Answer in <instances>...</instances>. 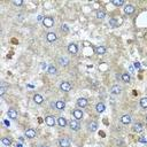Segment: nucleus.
Returning a JSON list of instances; mask_svg holds the SVG:
<instances>
[{
    "mask_svg": "<svg viewBox=\"0 0 147 147\" xmlns=\"http://www.w3.org/2000/svg\"><path fill=\"white\" fill-rule=\"evenodd\" d=\"M68 124H69V128H70L73 131H78L80 129V124L77 120H70Z\"/></svg>",
    "mask_w": 147,
    "mask_h": 147,
    "instance_id": "f257e3e1",
    "label": "nucleus"
},
{
    "mask_svg": "<svg viewBox=\"0 0 147 147\" xmlns=\"http://www.w3.org/2000/svg\"><path fill=\"white\" fill-rule=\"evenodd\" d=\"M43 25H44L45 28H52L54 25V20L53 17H44V20H43Z\"/></svg>",
    "mask_w": 147,
    "mask_h": 147,
    "instance_id": "f03ea898",
    "label": "nucleus"
},
{
    "mask_svg": "<svg viewBox=\"0 0 147 147\" xmlns=\"http://www.w3.org/2000/svg\"><path fill=\"white\" fill-rule=\"evenodd\" d=\"M134 11H136V8H134L133 5L126 4V5L124 6V13L126 14V15H132Z\"/></svg>",
    "mask_w": 147,
    "mask_h": 147,
    "instance_id": "7ed1b4c3",
    "label": "nucleus"
},
{
    "mask_svg": "<svg viewBox=\"0 0 147 147\" xmlns=\"http://www.w3.org/2000/svg\"><path fill=\"white\" fill-rule=\"evenodd\" d=\"M71 89H73V85L69 82H62L61 84H60V90L63 92H69Z\"/></svg>",
    "mask_w": 147,
    "mask_h": 147,
    "instance_id": "20e7f679",
    "label": "nucleus"
},
{
    "mask_svg": "<svg viewBox=\"0 0 147 147\" xmlns=\"http://www.w3.org/2000/svg\"><path fill=\"white\" fill-rule=\"evenodd\" d=\"M122 91H123V89L120 85H113L110 87V93L114 94V96H119V94L122 93Z\"/></svg>",
    "mask_w": 147,
    "mask_h": 147,
    "instance_id": "39448f33",
    "label": "nucleus"
},
{
    "mask_svg": "<svg viewBox=\"0 0 147 147\" xmlns=\"http://www.w3.org/2000/svg\"><path fill=\"white\" fill-rule=\"evenodd\" d=\"M59 146L60 147H70V140L67 137H62L59 139Z\"/></svg>",
    "mask_w": 147,
    "mask_h": 147,
    "instance_id": "423d86ee",
    "label": "nucleus"
},
{
    "mask_svg": "<svg viewBox=\"0 0 147 147\" xmlns=\"http://www.w3.org/2000/svg\"><path fill=\"white\" fill-rule=\"evenodd\" d=\"M120 121H121V123H122V124L128 125V124H130V123L132 122V117L129 114H125V115H123V116L121 117Z\"/></svg>",
    "mask_w": 147,
    "mask_h": 147,
    "instance_id": "0eeeda50",
    "label": "nucleus"
},
{
    "mask_svg": "<svg viewBox=\"0 0 147 147\" xmlns=\"http://www.w3.org/2000/svg\"><path fill=\"white\" fill-rule=\"evenodd\" d=\"M45 123L48 126H54L55 125V117L52 116V115H48V116L45 117Z\"/></svg>",
    "mask_w": 147,
    "mask_h": 147,
    "instance_id": "6e6552de",
    "label": "nucleus"
},
{
    "mask_svg": "<svg viewBox=\"0 0 147 147\" xmlns=\"http://www.w3.org/2000/svg\"><path fill=\"white\" fill-rule=\"evenodd\" d=\"M24 134L28 139H33V138H36V136H37V132L34 129H28Z\"/></svg>",
    "mask_w": 147,
    "mask_h": 147,
    "instance_id": "1a4fd4ad",
    "label": "nucleus"
},
{
    "mask_svg": "<svg viewBox=\"0 0 147 147\" xmlns=\"http://www.w3.org/2000/svg\"><path fill=\"white\" fill-rule=\"evenodd\" d=\"M46 40H47L48 43H54L57 40V36L55 32H48L46 34Z\"/></svg>",
    "mask_w": 147,
    "mask_h": 147,
    "instance_id": "9d476101",
    "label": "nucleus"
},
{
    "mask_svg": "<svg viewBox=\"0 0 147 147\" xmlns=\"http://www.w3.org/2000/svg\"><path fill=\"white\" fill-rule=\"evenodd\" d=\"M71 114H73V116L75 117V120H82L83 119V110H80V109H74L73 111H71Z\"/></svg>",
    "mask_w": 147,
    "mask_h": 147,
    "instance_id": "9b49d317",
    "label": "nucleus"
},
{
    "mask_svg": "<svg viewBox=\"0 0 147 147\" xmlns=\"http://www.w3.org/2000/svg\"><path fill=\"white\" fill-rule=\"evenodd\" d=\"M68 51L70 54H77V52H78V46H77V44H75V43H71V44L68 45Z\"/></svg>",
    "mask_w": 147,
    "mask_h": 147,
    "instance_id": "f8f14e48",
    "label": "nucleus"
},
{
    "mask_svg": "<svg viewBox=\"0 0 147 147\" xmlns=\"http://www.w3.org/2000/svg\"><path fill=\"white\" fill-rule=\"evenodd\" d=\"M77 106H78L79 108H85L86 106H87V103H89V101H87V99L86 98H79L78 100H77Z\"/></svg>",
    "mask_w": 147,
    "mask_h": 147,
    "instance_id": "ddd939ff",
    "label": "nucleus"
},
{
    "mask_svg": "<svg viewBox=\"0 0 147 147\" xmlns=\"http://www.w3.org/2000/svg\"><path fill=\"white\" fill-rule=\"evenodd\" d=\"M87 129H89V131H91V132H96L98 130V123L96 122V121H91V122H89Z\"/></svg>",
    "mask_w": 147,
    "mask_h": 147,
    "instance_id": "4468645a",
    "label": "nucleus"
},
{
    "mask_svg": "<svg viewBox=\"0 0 147 147\" xmlns=\"http://www.w3.org/2000/svg\"><path fill=\"white\" fill-rule=\"evenodd\" d=\"M59 64L62 66V67H67V66L69 64V59L67 56H64V55L60 56L59 57Z\"/></svg>",
    "mask_w": 147,
    "mask_h": 147,
    "instance_id": "2eb2a0df",
    "label": "nucleus"
},
{
    "mask_svg": "<svg viewBox=\"0 0 147 147\" xmlns=\"http://www.w3.org/2000/svg\"><path fill=\"white\" fill-rule=\"evenodd\" d=\"M56 121H57V124H59L60 128H66V126L68 125V121H67L66 117H62L61 116V117H59Z\"/></svg>",
    "mask_w": 147,
    "mask_h": 147,
    "instance_id": "dca6fc26",
    "label": "nucleus"
},
{
    "mask_svg": "<svg viewBox=\"0 0 147 147\" xmlns=\"http://www.w3.org/2000/svg\"><path fill=\"white\" fill-rule=\"evenodd\" d=\"M96 110H97L99 114L103 113V111L106 110V106H105V103H103V102H98V103H97V106H96Z\"/></svg>",
    "mask_w": 147,
    "mask_h": 147,
    "instance_id": "f3484780",
    "label": "nucleus"
},
{
    "mask_svg": "<svg viewBox=\"0 0 147 147\" xmlns=\"http://www.w3.org/2000/svg\"><path fill=\"white\" fill-rule=\"evenodd\" d=\"M133 131L137 132V133H142V132L144 131V126L142 123H136V124H133Z\"/></svg>",
    "mask_w": 147,
    "mask_h": 147,
    "instance_id": "a211bd4d",
    "label": "nucleus"
},
{
    "mask_svg": "<svg viewBox=\"0 0 147 147\" xmlns=\"http://www.w3.org/2000/svg\"><path fill=\"white\" fill-rule=\"evenodd\" d=\"M7 115H8V117L11 120H16L17 119V111L15 110V109H13V108H10L9 110L7 111Z\"/></svg>",
    "mask_w": 147,
    "mask_h": 147,
    "instance_id": "6ab92c4d",
    "label": "nucleus"
},
{
    "mask_svg": "<svg viewBox=\"0 0 147 147\" xmlns=\"http://www.w3.org/2000/svg\"><path fill=\"white\" fill-rule=\"evenodd\" d=\"M33 101L36 105H42L44 102V98H43L40 94H34L33 96Z\"/></svg>",
    "mask_w": 147,
    "mask_h": 147,
    "instance_id": "aec40b11",
    "label": "nucleus"
},
{
    "mask_svg": "<svg viewBox=\"0 0 147 147\" xmlns=\"http://www.w3.org/2000/svg\"><path fill=\"white\" fill-rule=\"evenodd\" d=\"M94 52H96V54H98V55H103L106 53V47L105 46H97Z\"/></svg>",
    "mask_w": 147,
    "mask_h": 147,
    "instance_id": "412c9836",
    "label": "nucleus"
},
{
    "mask_svg": "<svg viewBox=\"0 0 147 147\" xmlns=\"http://www.w3.org/2000/svg\"><path fill=\"white\" fill-rule=\"evenodd\" d=\"M55 108L57 110H63V109L66 108V103L64 101H62V100H57L55 102Z\"/></svg>",
    "mask_w": 147,
    "mask_h": 147,
    "instance_id": "4be33fe9",
    "label": "nucleus"
},
{
    "mask_svg": "<svg viewBox=\"0 0 147 147\" xmlns=\"http://www.w3.org/2000/svg\"><path fill=\"white\" fill-rule=\"evenodd\" d=\"M47 73L50 75H57V68L55 67V66L51 64L48 66V69H47Z\"/></svg>",
    "mask_w": 147,
    "mask_h": 147,
    "instance_id": "5701e85b",
    "label": "nucleus"
},
{
    "mask_svg": "<svg viewBox=\"0 0 147 147\" xmlns=\"http://www.w3.org/2000/svg\"><path fill=\"white\" fill-rule=\"evenodd\" d=\"M96 16H97V19H99V20H103L106 17V13L101 9H98L96 13Z\"/></svg>",
    "mask_w": 147,
    "mask_h": 147,
    "instance_id": "b1692460",
    "label": "nucleus"
},
{
    "mask_svg": "<svg viewBox=\"0 0 147 147\" xmlns=\"http://www.w3.org/2000/svg\"><path fill=\"white\" fill-rule=\"evenodd\" d=\"M121 78H122V80H123L124 83H130V80H131V76H130V75H129L128 73H124V74H122Z\"/></svg>",
    "mask_w": 147,
    "mask_h": 147,
    "instance_id": "393cba45",
    "label": "nucleus"
},
{
    "mask_svg": "<svg viewBox=\"0 0 147 147\" xmlns=\"http://www.w3.org/2000/svg\"><path fill=\"white\" fill-rule=\"evenodd\" d=\"M111 4L116 7H121V6H125L124 0H111Z\"/></svg>",
    "mask_w": 147,
    "mask_h": 147,
    "instance_id": "a878e982",
    "label": "nucleus"
},
{
    "mask_svg": "<svg viewBox=\"0 0 147 147\" xmlns=\"http://www.w3.org/2000/svg\"><path fill=\"white\" fill-rule=\"evenodd\" d=\"M60 30H61V32L62 33H69V28H68V25L67 24H64V23H62L61 24V27H60Z\"/></svg>",
    "mask_w": 147,
    "mask_h": 147,
    "instance_id": "bb28decb",
    "label": "nucleus"
},
{
    "mask_svg": "<svg viewBox=\"0 0 147 147\" xmlns=\"http://www.w3.org/2000/svg\"><path fill=\"white\" fill-rule=\"evenodd\" d=\"M1 143L4 144L5 146H10L11 145V140H10V138H8V137H4V138H2Z\"/></svg>",
    "mask_w": 147,
    "mask_h": 147,
    "instance_id": "cd10ccee",
    "label": "nucleus"
},
{
    "mask_svg": "<svg viewBox=\"0 0 147 147\" xmlns=\"http://www.w3.org/2000/svg\"><path fill=\"white\" fill-rule=\"evenodd\" d=\"M140 106L144 109H147V97H144L140 99Z\"/></svg>",
    "mask_w": 147,
    "mask_h": 147,
    "instance_id": "c85d7f7f",
    "label": "nucleus"
},
{
    "mask_svg": "<svg viewBox=\"0 0 147 147\" xmlns=\"http://www.w3.org/2000/svg\"><path fill=\"white\" fill-rule=\"evenodd\" d=\"M117 21H116V19H110L109 20V25H110V28H116L117 27Z\"/></svg>",
    "mask_w": 147,
    "mask_h": 147,
    "instance_id": "c756f323",
    "label": "nucleus"
},
{
    "mask_svg": "<svg viewBox=\"0 0 147 147\" xmlns=\"http://www.w3.org/2000/svg\"><path fill=\"white\" fill-rule=\"evenodd\" d=\"M5 93H6V86H5L4 83H2L1 86H0V97H2Z\"/></svg>",
    "mask_w": 147,
    "mask_h": 147,
    "instance_id": "7c9ffc66",
    "label": "nucleus"
},
{
    "mask_svg": "<svg viewBox=\"0 0 147 147\" xmlns=\"http://www.w3.org/2000/svg\"><path fill=\"white\" fill-rule=\"evenodd\" d=\"M13 4L16 5V6H22L23 5V1H22V0H14Z\"/></svg>",
    "mask_w": 147,
    "mask_h": 147,
    "instance_id": "2f4dec72",
    "label": "nucleus"
},
{
    "mask_svg": "<svg viewBox=\"0 0 147 147\" xmlns=\"http://www.w3.org/2000/svg\"><path fill=\"white\" fill-rule=\"evenodd\" d=\"M133 64H134V68H137V69H140V63H139V62H134Z\"/></svg>",
    "mask_w": 147,
    "mask_h": 147,
    "instance_id": "473e14b6",
    "label": "nucleus"
},
{
    "mask_svg": "<svg viewBox=\"0 0 147 147\" xmlns=\"http://www.w3.org/2000/svg\"><path fill=\"white\" fill-rule=\"evenodd\" d=\"M37 20H38V21H40V22H43V20H44V17H43L42 15H39L38 17H37Z\"/></svg>",
    "mask_w": 147,
    "mask_h": 147,
    "instance_id": "72a5a7b5",
    "label": "nucleus"
},
{
    "mask_svg": "<svg viewBox=\"0 0 147 147\" xmlns=\"http://www.w3.org/2000/svg\"><path fill=\"white\" fill-rule=\"evenodd\" d=\"M15 147H23V146H22V144H17V145H16Z\"/></svg>",
    "mask_w": 147,
    "mask_h": 147,
    "instance_id": "f704fd0d",
    "label": "nucleus"
},
{
    "mask_svg": "<svg viewBox=\"0 0 147 147\" xmlns=\"http://www.w3.org/2000/svg\"><path fill=\"white\" fill-rule=\"evenodd\" d=\"M38 147H48V146L47 145H39Z\"/></svg>",
    "mask_w": 147,
    "mask_h": 147,
    "instance_id": "c9c22d12",
    "label": "nucleus"
},
{
    "mask_svg": "<svg viewBox=\"0 0 147 147\" xmlns=\"http://www.w3.org/2000/svg\"><path fill=\"white\" fill-rule=\"evenodd\" d=\"M146 123H147V116H146Z\"/></svg>",
    "mask_w": 147,
    "mask_h": 147,
    "instance_id": "e433bc0d",
    "label": "nucleus"
}]
</instances>
